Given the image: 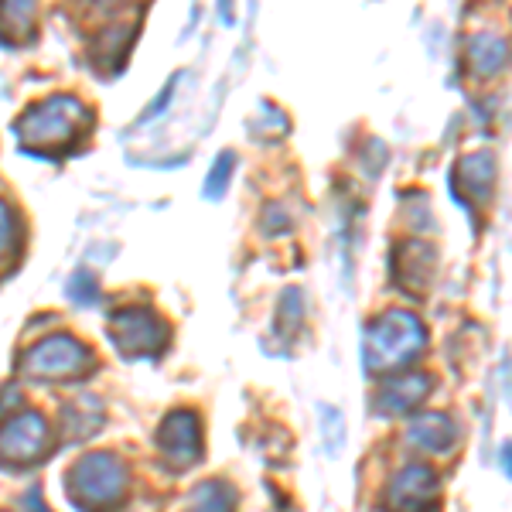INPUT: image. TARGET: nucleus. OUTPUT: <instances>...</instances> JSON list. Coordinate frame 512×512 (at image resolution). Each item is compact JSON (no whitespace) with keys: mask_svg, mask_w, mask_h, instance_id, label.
<instances>
[{"mask_svg":"<svg viewBox=\"0 0 512 512\" xmlns=\"http://www.w3.org/2000/svg\"><path fill=\"white\" fill-rule=\"evenodd\" d=\"M495 154L492 151H472L465 154L451 171V192L465 205H485L495 192Z\"/></svg>","mask_w":512,"mask_h":512,"instance_id":"nucleus-9","label":"nucleus"},{"mask_svg":"<svg viewBox=\"0 0 512 512\" xmlns=\"http://www.w3.org/2000/svg\"><path fill=\"white\" fill-rule=\"evenodd\" d=\"M434 379L424 373H390V379L383 383V390L376 396V410L386 417H400L417 410L420 400H427Z\"/></svg>","mask_w":512,"mask_h":512,"instance_id":"nucleus-11","label":"nucleus"},{"mask_svg":"<svg viewBox=\"0 0 512 512\" xmlns=\"http://www.w3.org/2000/svg\"><path fill=\"white\" fill-rule=\"evenodd\" d=\"M89 369H93V352L76 335L65 332L41 338L21 355V373L41 383H69V379H82Z\"/></svg>","mask_w":512,"mask_h":512,"instance_id":"nucleus-4","label":"nucleus"},{"mask_svg":"<svg viewBox=\"0 0 512 512\" xmlns=\"http://www.w3.org/2000/svg\"><path fill=\"white\" fill-rule=\"evenodd\" d=\"M509 62V45L506 38L492 35V31H482V35L468 38V69L478 79H492L506 69Z\"/></svg>","mask_w":512,"mask_h":512,"instance_id":"nucleus-14","label":"nucleus"},{"mask_svg":"<svg viewBox=\"0 0 512 512\" xmlns=\"http://www.w3.org/2000/svg\"><path fill=\"white\" fill-rule=\"evenodd\" d=\"M437 499H441V482L427 465H407L390 485L393 509H431L437 506Z\"/></svg>","mask_w":512,"mask_h":512,"instance_id":"nucleus-10","label":"nucleus"},{"mask_svg":"<svg viewBox=\"0 0 512 512\" xmlns=\"http://www.w3.org/2000/svg\"><path fill=\"white\" fill-rule=\"evenodd\" d=\"M103 424H106V410L96 396H79V400H69L62 407V437L69 444L99 434Z\"/></svg>","mask_w":512,"mask_h":512,"instance_id":"nucleus-13","label":"nucleus"},{"mask_svg":"<svg viewBox=\"0 0 512 512\" xmlns=\"http://www.w3.org/2000/svg\"><path fill=\"white\" fill-rule=\"evenodd\" d=\"M304 325V301H301V291H287L284 297H280V308H277V328L284 338H294L297 332H301Z\"/></svg>","mask_w":512,"mask_h":512,"instance_id":"nucleus-19","label":"nucleus"},{"mask_svg":"<svg viewBox=\"0 0 512 512\" xmlns=\"http://www.w3.org/2000/svg\"><path fill=\"white\" fill-rule=\"evenodd\" d=\"M65 492L69 502L79 509H106L120 506L130 492V472L127 461L113 451L82 454L76 465L65 475Z\"/></svg>","mask_w":512,"mask_h":512,"instance_id":"nucleus-3","label":"nucleus"},{"mask_svg":"<svg viewBox=\"0 0 512 512\" xmlns=\"http://www.w3.org/2000/svg\"><path fill=\"white\" fill-rule=\"evenodd\" d=\"M21 236H24V229H21L18 212H14L11 202H4V198H0V270H4L14 256H18Z\"/></svg>","mask_w":512,"mask_h":512,"instance_id":"nucleus-17","label":"nucleus"},{"mask_svg":"<svg viewBox=\"0 0 512 512\" xmlns=\"http://www.w3.org/2000/svg\"><path fill=\"white\" fill-rule=\"evenodd\" d=\"M21 407V390L18 386H7L4 393H0V417H4V410L11 414V410H18Z\"/></svg>","mask_w":512,"mask_h":512,"instance_id":"nucleus-23","label":"nucleus"},{"mask_svg":"<svg viewBox=\"0 0 512 512\" xmlns=\"http://www.w3.org/2000/svg\"><path fill=\"white\" fill-rule=\"evenodd\" d=\"M407 441L427 454H451L461 441V427L448 414H417L407 427Z\"/></svg>","mask_w":512,"mask_h":512,"instance_id":"nucleus-12","label":"nucleus"},{"mask_svg":"<svg viewBox=\"0 0 512 512\" xmlns=\"http://www.w3.org/2000/svg\"><path fill=\"white\" fill-rule=\"evenodd\" d=\"M52 427L38 410H21L0 424V461L11 468H24L31 461L45 458Z\"/></svg>","mask_w":512,"mask_h":512,"instance_id":"nucleus-6","label":"nucleus"},{"mask_svg":"<svg viewBox=\"0 0 512 512\" xmlns=\"http://www.w3.org/2000/svg\"><path fill=\"white\" fill-rule=\"evenodd\" d=\"M38 0H0V41L7 45H28L35 38Z\"/></svg>","mask_w":512,"mask_h":512,"instance_id":"nucleus-15","label":"nucleus"},{"mask_svg":"<svg viewBox=\"0 0 512 512\" xmlns=\"http://www.w3.org/2000/svg\"><path fill=\"white\" fill-rule=\"evenodd\" d=\"M233 168H236V158L233 154H219L216 164H212V171H209V178H205V188H202V195L205 198H222L226 195V188H229V175H233Z\"/></svg>","mask_w":512,"mask_h":512,"instance_id":"nucleus-20","label":"nucleus"},{"mask_svg":"<svg viewBox=\"0 0 512 512\" xmlns=\"http://www.w3.org/2000/svg\"><path fill=\"white\" fill-rule=\"evenodd\" d=\"M175 82H178V79H171V82H168V86H164V89H161V96H158V99H154V103H151V106H147V110H144V120L158 117V113L164 110V106H168V99H171V96H175Z\"/></svg>","mask_w":512,"mask_h":512,"instance_id":"nucleus-22","label":"nucleus"},{"mask_svg":"<svg viewBox=\"0 0 512 512\" xmlns=\"http://www.w3.org/2000/svg\"><path fill=\"white\" fill-rule=\"evenodd\" d=\"M158 451L164 468L188 472L202 458V420L195 410H171L158 431Z\"/></svg>","mask_w":512,"mask_h":512,"instance_id":"nucleus-7","label":"nucleus"},{"mask_svg":"<svg viewBox=\"0 0 512 512\" xmlns=\"http://www.w3.org/2000/svg\"><path fill=\"white\" fill-rule=\"evenodd\" d=\"M69 297H72V301H79V304H96L99 301L96 280L89 277V270H79V274L69 280Z\"/></svg>","mask_w":512,"mask_h":512,"instance_id":"nucleus-21","label":"nucleus"},{"mask_svg":"<svg viewBox=\"0 0 512 512\" xmlns=\"http://www.w3.org/2000/svg\"><path fill=\"white\" fill-rule=\"evenodd\" d=\"M437 274V250L424 239H403L393 250V284L410 297H424Z\"/></svg>","mask_w":512,"mask_h":512,"instance_id":"nucleus-8","label":"nucleus"},{"mask_svg":"<svg viewBox=\"0 0 512 512\" xmlns=\"http://www.w3.org/2000/svg\"><path fill=\"white\" fill-rule=\"evenodd\" d=\"M93 127V113L76 96H52L38 106H28L24 117L14 123V134L21 140V151L38 158H62L86 137Z\"/></svg>","mask_w":512,"mask_h":512,"instance_id":"nucleus-1","label":"nucleus"},{"mask_svg":"<svg viewBox=\"0 0 512 512\" xmlns=\"http://www.w3.org/2000/svg\"><path fill=\"white\" fill-rule=\"evenodd\" d=\"M134 35H137V18H130L127 24H110V28H106V35H103V38H96V45H93V62L99 65V69H106V72L120 69L117 52H120V55H127Z\"/></svg>","mask_w":512,"mask_h":512,"instance_id":"nucleus-16","label":"nucleus"},{"mask_svg":"<svg viewBox=\"0 0 512 512\" xmlns=\"http://www.w3.org/2000/svg\"><path fill=\"white\" fill-rule=\"evenodd\" d=\"M427 328L424 321L410 311H386L366 328V342H362V366L369 376H390L407 369L410 362L424 352Z\"/></svg>","mask_w":512,"mask_h":512,"instance_id":"nucleus-2","label":"nucleus"},{"mask_svg":"<svg viewBox=\"0 0 512 512\" xmlns=\"http://www.w3.org/2000/svg\"><path fill=\"white\" fill-rule=\"evenodd\" d=\"M110 342L127 359H158L171 342V328L151 308H123L110 318Z\"/></svg>","mask_w":512,"mask_h":512,"instance_id":"nucleus-5","label":"nucleus"},{"mask_svg":"<svg viewBox=\"0 0 512 512\" xmlns=\"http://www.w3.org/2000/svg\"><path fill=\"white\" fill-rule=\"evenodd\" d=\"M239 502V492L233 485L219 482V478H212V482L198 485L195 495H192V506L195 509H205V512H219V509H233Z\"/></svg>","mask_w":512,"mask_h":512,"instance_id":"nucleus-18","label":"nucleus"}]
</instances>
